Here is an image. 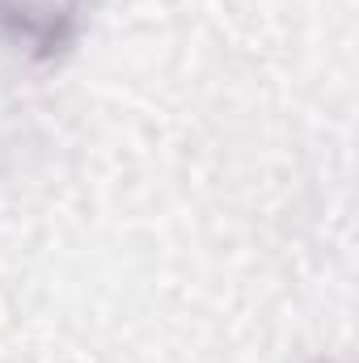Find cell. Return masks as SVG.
<instances>
[{
	"instance_id": "obj_1",
	"label": "cell",
	"mask_w": 359,
	"mask_h": 363,
	"mask_svg": "<svg viewBox=\"0 0 359 363\" xmlns=\"http://www.w3.org/2000/svg\"><path fill=\"white\" fill-rule=\"evenodd\" d=\"M89 17L93 0H0V47L51 68L81 47Z\"/></svg>"
},
{
	"instance_id": "obj_2",
	"label": "cell",
	"mask_w": 359,
	"mask_h": 363,
	"mask_svg": "<svg viewBox=\"0 0 359 363\" xmlns=\"http://www.w3.org/2000/svg\"><path fill=\"white\" fill-rule=\"evenodd\" d=\"M317 363H326V359H317Z\"/></svg>"
}]
</instances>
